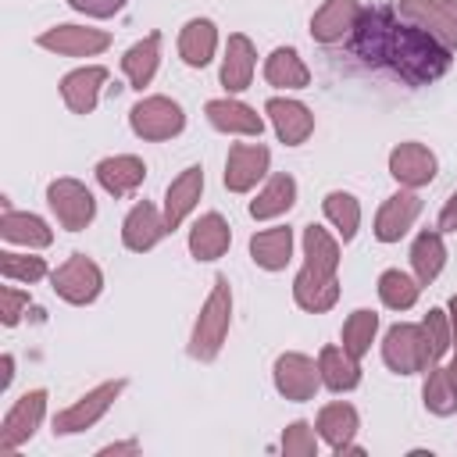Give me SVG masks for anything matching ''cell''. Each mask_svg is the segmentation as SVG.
Returning a JSON list of instances; mask_svg holds the SVG:
<instances>
[{
    "mask_svg": "<svg viewBox=\"0 0 457 457\" xmlns=\"http://www.w3.org/2000/svg\"><path fill=\"white\" fill-rule=\"evenodd\" d=\"M346 46L364 68L386 71L403 86H432L450 71L453 61V50H446L432 32L403 18L396 4L361 7V18L346 36Z\"/></svg>",
    "mask_w": 457,
    "mask_h": 457,
    "instance_id": "1",
    "label": "cell"
},
{
    "mask_svg": "<svg viewBox=\"0 0 457 457\" xmlns=\"http://www.w3.org/2000/svg\"><path fill=\"white\" fill-rule=\"evenodd\" d=\"M228 321H232V289H228V278L218 275L214 278V289L193 325V336H189V357L193 361H214L221 353V343L228 336Z\"/></svg>",
    "mask_w": 457,
    "mask_h": 457,
    "instance_id": "2",
    "label": "cell"
},
{
    "mask_svg": "<svg viewBox=\"0 0 457 457\" xmlns=\"http://www.w3.org/2000/svg\"><path fill=\"white\" fill-rule=\"evenodd\" d=\"M382 361L396 375H418V371H428L432 364H439L421 325H393L382 339Z\"/></svg>",
    "mask_w": 457,
    "mask_h": 457,
    "instance_id": "3",
    "label": "cell"
},
{
    "mask_svg": "<svg viewBox=\"0 0 457 457\" xmlns=\"http://www.w3.org/2000/svg\"><path fill=\"white\" fill-rule=\"evenodd\" d=\"M129 125L139 139H150V143H161V139H171L186 129V114L175 100L168 96H143L132 111H129Z\"/></svg>",
    "mask_w": 457,
    "mask_h": 457,
    "instance_id": "4",
    "label": "cell"
},
{
    "mask_svg": "<svg viewBox=\"0 0 457 457\" xmlns=\"http://www.w3.org/2000/svg\"><path fill=\"white\" fill-rule=\"evenodd\" d=\"M50 286L61 300L82 307V303H93L104 289V271L96 268V261H89L86 253H71L54 275H50Z\"/></svg>",
    "mask_w": 457,
    "mask_h": 457,
    "instance_id": "5",
    "label": "cell"
},
{
    "mask_svg": "<svg viewBox=\"0 0 457 457\" xmlns=\"http://www.w3.org/2000/svg\"><path fill=\"white\" fill-rule=\"evenodd\" d=\"M46 204L54 211V218L61 221V228L68 232H82L93 214H96V200L93 193L79 182V179H57L46 186Z\"/></svg>",
    "mask_w": 457,
    "mask_h": 457,
    "instance_id": "6",
    "label": "cell"
},
{
    "mask_svg": "<svg viewBox=\"0 0 457 457\" xmlns=\"http://www.w3.org/2000/svg\"><path fill=\"white\" fill-rule=\"evenodd\" d=\"M121 389H125V378H114V382H104V386L89 389L79 403H71L68 411H61L54 418V436H71V432H82V428L96 425L107 414V407L121 396Z\"/></svg>",
    "mask_w": 457,
    "mask_h": 457,
    "instance_id": "7",
    "label": "cell"
},
{
    "mask_svg": "<svg viewBox=\"0 0 457 457\" xmlns=\"http://www.w3.org/2000/svg\"><path fill=\"white\" fill-rule=\"evenodd\" d=\"M43 411H46V389H32V393L18 396L14 407L7 411L4 425H0V453H11L25 439H32V432L43 421Z\"/></svg>",
    "mask_w": 457,
    "mask_h": 457,
    "instance_id": "8",
    "label": "cell"
},
{
    "mask_svg": "<svg viewBox=\"0 0 457 457\" xmlns=\"http://www.w3.org/2000/svg\"><path fill=\"white\" fill-rule=\"evenodd\" d=\"M271 161V150L264 143H232L225 157V189L228 193H246L264 179Z\"/></svg>",
    "mask_w": 457,
    "mask_h": 457,
    "instance_id": "9",
    "label": "cell"
},
{
    "mask_svg": "<svg viewBox=\"0 0 457 457\" xmlns=\"http://www.w3.org/2000/svg\"><path fill=\"white\" fill-rule=\"evenodd\" d=\"M318 386H321V371L307 353H282L275 361V389L286 400L303 403L318 393Z\"/></svg>",
    "mask_w": 457,
    "mask_h": 457,
    "instance_id": "10",
    "label": "cell"
},
{
    "mask_svg": "<svg viewBox=\"0 0 457 457\" xmlns=\"http://www.w3.org/2000/svg\"><path fill=\"white\" fill-rule=\"evenodd\" d=\"M36 43L43 50H54V54H64V57H89V54H100V50L111 46V32L82 29V25H57V29H46Z\"/></svg>",
    "mask_w": 457,
    "mask_h": 457,
    "instance_id": "11",
    "label": "cell"
},
{
    "mask_svg": "<svg viewBox=\"0 0 457 457\" xmlns=\"http://www.w3.org/2000/svg\"><path fill=\"white\" fill-rule=\"evenodd\" d=\"M293 300H296V307H303L311 314H321V311L336 307V300H339L336 271H321L314 264H303L300 275L293 278Z\"/></svg>",
    "mask_w": 457,
    "mask_h": 457,
    "instance_id": "12",
    "label": "cell"
},
{
    "mask_svg": "<svg viewBox=\"0 0 457 457\" xmlns=\"http://www.w3.org/2000/svg\"><path fill=\"white\" fill-rule=\"evenodd\" d=\"M164 232H168L164 218H161L157 207L146 204V200H139V204L125 214V221H121V243H125L132 253H146V250H154V246L164 239Z\"/></svg>",
    "mask_w": 457,
    "mask_h": 457,
    "instance_id": "13",
    "label": "cell"
},
{
    "mask_svg": "<svg viewBox=\"0 0 457 457\" xmlns=\"http://www.w3.org/2000/svg\"><path fill=\"white\" fill-rule=\"evenodd\" d=\"M357 18H361V4L357 0H325L311 18V36L318 43H325V46L343 43L350 36V29L357 25Z\"/></svg>",
    "mask_w": 457,
    "mask_h": 457,
    "instance_id": "14",
    "label": "cell"
},
{
    "mask_svg": "<svg viewBox=\"0 0 457 457\" xmlns=\"http://www.w3.org/2000/svg\"><path fill=\"white\" fill-rule=\"evenodd\" d=\"M264 114L271 118V125H275V132H278V139H282L286 146H300V143L314 132V114H311L300 100L271 96V100L264 104Z\"/></svg>",
    "mask_w": 457,
    "mask_h": 457,
    "instance_id": "15",
    "label": "cell"
},
{
    "mask_svg": "<svg viewBox=\"0 0 457 457\" xmlns=\"http://www.w3.org/2000/svg\"><path fill=\"white\" fill-rule=\"evenodd\" d=\"M389 175L400 182V186H428L436 179V157L428 146L421 143H400L393 154H389Z\"/></svg>",
    "mask_w": 457,
    "mask_h": 457,
    "instance_id": "16",
    "label": "cell"
},
{
    "mask_svg": "<svg viewBox=\"0 0 457 457\" xmlns=\"http://www.w3.org/2000/svg\"><path fill=\"white\" fill-rule=\"evenodd\" d=\"M396 11L403 18H411L414 25H421L425 32H432L446 50L457 54V21L450 18V11L439 0H396Z\"/></svg>",
    "mask_w": 457,
    "mask_h": 457,
    "instance_id": "17",
    "label": "cell"
},
{
    "mask_svg": "<svg viewBox=\"0 0 457 457\" xmlns=\"http://www.w3.org/2000/svg\"><path fill=\"white\" fill-rule=\"evenodd\" d=\"M418 214H421V196L418 193H393L375 214V239L378 243H396L414 225Z\"/></svg>",
    "mask_w": 457,
    "mask_h": 457,
    "instance_id": "18",
    "label": "cell"
},
{
    "mask_svg": "<svg viewBox=\"0 0 457 457\" xmlns=\"http://www.w3.org/2000/svg\"><path fill=\"white\" fill-rule=\"evenodd\" d=\"M104 82H107V68H100V64L68 71V75L61 79V96H64L68 111H71V114H93Z\"/></svg>",
    "mask_w": 457,
    "mask_h": 457,
    "instance_id": "19",
    "label": "cell"
},
{
    "mask_svg": "<svg viewBox=\"0 0 457 457\" xmlns=\"http://www.w3.org/2000/svg\"><path fill=\"white\" fill-rule=\"evenodd\" d=\"M146 179V164L136 157V154H114V157H104L96 164V182L111 193V196H129L143 186Z\"/></svg>",
    "mask_w": 457,
    "mask_h": 457,
    "instance_id": "20",
    "label": "cell"
},
{
    "mask_svg": "<svg viewBox=\"0 0 457 457\" xmlns=\"http://www.w3.org/2000/svg\"><path fill=\"white\" fill-rule=\"evenodd\" d=\"M200 193H204V168L200 164H193L179 179H171V186L164 193V225H168V232L182 225V218L196 207Z\"/></svg>",
    "mask_w": 457,
    "mask_h": 457,
    "instance_id": "21",
    "label": "cell"
},
{
    "mask_svg": "<svg viewBox=\"0 0 457 457\" xmlns=\"http://www.w3.org/2000/svg\"><path fill=\"white\" fill-rule=\"evenodd\" d=\"M357 425H361V418H357V411L350 403H328L318 414V432L325 436V443L336 453H364L361 446H353Z\"/></svg>",
    "mask_w": 457,
    "mask_h": 457,
    "instance_id": "22",
    "label": "cell"
},
{
    "mask_svg": "<svg viewBox=\"0 0 457 457\" xmlns=\"http://www.w3.org/2000/svg\"><path fill=\"white\" fill-rule=\"evenodd\" d=\"M204 111L218 132H228V136H261L264 132V118L239 100H207Z\"/></svg>",
    "mask_w": 457,
    "mask_h": 457,
    "instance_id": "23",
    "label": "cell"
},
{
    "mask_svg": "<svg viewBox=\"0 0 457 457\" xmlns=\"http://www.w3.org/2000/svg\"><path fill=\"white\" fill-rule=\"evenodd\" d=\"M253 43L243 36V32H232L228 43H225V57H221V86L228 93H243L253 79Z\"/></svg>",
    "mask_w": 457,
    "mask_h": 457,
    "instance_id": "24",
    "label": "cell"
},
{
    "mask_svg": "<svg viewBox=\"0 0 457 457\" xmlns=\"http://www.w3.org/2000/svg\"><path fill=\"white\" fill-rule=\"evenodd\" d=\"M228 243H232V228H228V221H225L218 211L204 214V218L189 228V253H193L196 261H218V257L228 250Z\"/></svg>",
    "mask_w": 457,
    "mask_h": 457,
    "instance_id": "25",
    "label": "cell"
},
{
    "mask_svg": "<svg viewBox=\"0 0 457 457\" xmlns=\"http://www.w3.org/2000/svg\"><path fill=\"white\" fill-rule=\"evenodd\" d=\"M214 46H218V29L214 21L207 18H189L179 32V57L189 64V68H204L211 57H214Z\"/></svg>",
    "mask_w": 457,
    "mask_h": 457,
    "instance_id": "26",
    "label": "cell"
},
{
    "mask_svg": "<svg viewBox=\"0 0 457 457\" xmlns=\"http://www.w3.org/2000/svg\"><path fill=\"white\" fill-rule=\"evenodd\" d=\"M0 236L7 243H21V246H32V250H43L54 243V232L46 228L43 218L36 214H21V211H11V204L4 200V218H0Z\"/></svg>",
    "mask_w": 457,
    "mask_h": 457,
    "instance_id": "27",
    "label": "cell"
},
{
    "mask_svg": "<svg viewBox=\"0 0 457 457\" xmlns=\"http://www.w3.org/2000/svg\"><path fill=\"white\" fill-rule=\"evenodd\" d=\"M250 257L264 271H282L293 257V228H264L250 239Z\"/></svg>",
    "mask_w": 457,
    "mask_h": 457,
    "instance_id": "28",
    "label": "cell"
},
{
    "mask_svg": "<svg viewBox=\"0 0 457 457\" xmlns=\"http://www.w3.org/2000/svg\"><path fill=\"white\" fill-rule=\"evenodd\" d=\"M157 61H161V32H150L146 39H139L136 46L125 50L121 57V71L129 79L132 89L150 86V79L157 75Z\"/></svg>",
    "mask_w": 457,
    "mask_h": 457,
    "instance_id": "29",
    "label": "cell"
},
{
    "mask_svg": "<svg viewBox=\"0 0 457 457\" xmlns=\"http://www.w3.org/2000/svg\"><path fill=\"white\" fill-rule=\"evenodd\" d=\"M318 371H321V382H325L332 393L357 389V382H361V364H357V357H350L343 346H321V353H318Z\"/></svg>",
    "mask_w": 457,
    "mask_h": 457,
    "instance_id": "30",
    "label": "cell"
},
{
    "mask_svg": "<svg viewBox=\"0 0 457 457\" xmlns=\"http://www.w3.org/2000/svg\"><path fill=\"white\" fill-rule=\"evenodd\" d=\"M293 204H296V179L286 175V171H278V175L268 179V186L257 193V200H250V214L257 221H264V218L286 214Z\"/></svg>",
    "mask_w": 457,
    "mask_h": 457,
    "instance_id": "31",
    "label": "cell"
},
{
    "mask_svg": "<svg viewBox=\"0 0 457 457\" xmlns=\"http://www.w3.org/2000/svg\"><path fill=\"white\" fill-rule=\"evenodd\" d=\"M443 264H446L443 232H436V228L418 232V239H414V246H411V268H414V278H418L421 286H428V282H436V275L443 271Z\"/></svg>",
    "mask_w": 457,
    "mask_h": 457,
    "instance_id": "32",
    "label": "cell"
},
{
    "mask_svg": "<svg viewBox=\"0 0 457 457\" xmlns=\"http://www.w3.org/2000/svg\"><path fill=\"white\" fill-rule=\"evenodd\" d=\"M264 79L278 89H303L311 82V71H307V64L300 61V54L293 46H278L264 61Z\"/></svg>",
    "mask_w": 457,
    "mask_h": 457,
    "instance_id": "33",
    "label": "cell"
},
{
    "mask_svg": "<svg viewBox=\"0 0 457 457\" xmlns=\"http://www.w3.org/2000/svg\"><path fill=\"white\" fill-rule=\"evenodd\" d=\"M418 293H421V282L411 278V275H403L400 268H389V271L378 275V296H382V303H386L389 311H407V307H414Z\"/></svg>",
    "mask_w": 457,
    "mask_h": 457,
    "instance_id": "34",
    "label": "cell"
},
{
    "mask_svg": "<svg viewBox=\"0 0 457 457\" xmlns=\"http://www.w3.org/2000/svg\"><path fill=\"white\" fill-rule=\"evenodd\" d=\"M321 207H325V218H328V221L336 225V232L343 236V243H350V239L357 236V225H361V204H357V196L336 189V193H328V196L321 200Z\"/></svg>",
    "mask_w": 457,
    "mask_h": 457,
    "instance_id": "35",
    "label": "cell"
},
{
    "mask_svg": "<svg viewBox=\"0 0 457 457\" xmlns=\"http://www.w3.org/2000/svg\"><path fill=\"white\" fill-rule=\"evenodd\" d=\"M375 332H378V314H375V311H364V307L353 311V314L343 321V350L361 361V357L368 353Z\"/></svg>",
    "mask_w": 457,
    "mask_h": 457,
    "instance_id": "36",
    "label": "cell"
},
{
    "mask_svg": "<svg viewBox=\"0 0 457 457\" xmlns=\"http://www.w3.org/2000/svg\"><path fill=\"white\" fill-rule=\"evenodd\" d=\"M421 396H425V407H428L432 414H439V418H446V414L457 411V389H453L446 368H439V364H432V368L425 371V389H421Z\"/></svg>",
    "mask_w": 457,
    "mask_h": 457,
    "instance_id": "37",
    "label": "cell"
},
{
    "mask_svg": "<svg viewBox=\"0 0 457 457\" xmlns=\"http://www.w3.org/2000/svg\"><path fill=\"white\" fill-rule=\"evenodd\" d=\"M0 275L11 282H36L46 275V261L36 253H0Z\"/></svg>",
    "mask_w": 457,
    "mask_h": 457,
    "instance_id": "38",
    "label": "cell"
},
{
    "mask_svg": "<svg viewBox=\"0 0 457 457\" xmlns=\"http://www.w3.org/2000/svg\"><path fill=\"white\" fill-rule=\"evenodd\" d=\"M282 450L286 457H314L318 453V443H314V428L307 421H293L282 436Z\"/></svg>",
    "mask_w": 457,
    "mask_h": 457,
    "instance_id": "39",
    "label": "cell"
},
{
    "mask_svg": "<svg viewBox=\"0 0 457 457\" xmlns=\"http://www.w3.org/2000/svg\"><path fill=\"white\" fill-rule=\"evenodd\" d=\"M421 328H425V336H428V343H432L436 357H443V353H446V346L453 343V339H450V325H446V314H443L439 307H432V311L425 314Z\"/></svg>",
    "mask_w": 457,
    "mask_h": 457,
    "instance_id": "40",
    "label": "cell"
},
{
    "mask_svg": "<svg viewBox=\"0 0 457 457\" xmlns=\"http://www.w3.org/2000/svg\"><path fill=\"white\" fill-rule=\"evenodd\" d=\"M25 307H32L29 293H21V289H14V286H4V289H0V318H4L7 328L21 321V311H25Z\"/></svg>",
    "mask_w": 457,
    "mask_h": 457,
    "instance_id": "41",
    "label": "cell"
},
{
    "mask_svg": "<svg viewBox=\"0 0 457 457\" xmlns=\"http://www.w3.org/2000/svg\"><path fill=\"white\" fill-rule=\"evenodd\" d=\"M68 4L82 14H89V18H111L125 7V0H68Z\"/></svg>",
    "mask_w": 457,
    "mask_h": 457,
    "instance_id": "42",
    "label": "cell"
},
{
    "mask_svg": "<svg viewBox=\"0 0 457 457\" xmlns=\"http://www.w3.org/2000/svg\"><path fill=\"white\" fill-rule=\"evenodd\" d=\"M439 232H457V193L446 200V207L439 211Z\"/></svg>",
    "mask_w": 457,
    "mask_h": 457,
    "instance_id": "43",
    "label": "cell"
},
{
    "mask_svg": "<svg viewBox=\"0 0 457 457\" xmlns=\"http://www.w3.org/2000/svg\"><path fill=\"white\" fill-rule=\"evenodd\" d=\"M0 368H4V375H0V389H7V386H11V375H14V371H11V368H14L11 353H4V357H0Z\"/></svg>",
    "mask_w": 457,
    "mask_h": 457,
    "instance_id": "44",
    "label": "cell"
},
{
    "mask_svg": "<svg viewBox=\"0 0 457 457\" xmlns=\"http://www.w3.org/2000/svg\"><path fill=\"white\" fill-rule=\"evenodd\" d=\"M139 450V443L136 439H129V443H114V446H104V453H136Z\"/></svg>",
    "mask_w": 457,
    "mask_h": 457,
    "instance_id": "45",
    "label": "cell"
},
{
    "mask_svg": "<svg viewBox=\"0 0 457 457\" xmlns=\"http://www.w3.org/2000/svg\"><path fill=\"white\" fill-rule=\"evenodd\" d=\"M450 339L457 343V296L450 300Z\"/></svg>",
    "mask_w": 457,
    "mask_h": 457,
    "instance_id": "46",
    "label": "cell"
},
{
    "mask_svg": "<svg viewBox=\"0 0 457 457\" xmlns=\"http://www.w3.org/2000/svg\"><path fill=\"white\" fill-rule=\"evenodd\" d=\"M446 375H450V382H453V389H457V353H453V361L446 364Z\"/></svg>",
    "mask_w": 457,
    "mask_h": 457,
    "instance_id": "47",
    "label": "cell"
},
{
    "mask_svg": "<svg viewBox=\"0 0 457 457\" xmlns=\"http://www.w3.org/2000/svg\"><path fill=\"white\" fill-rule=\"evenodd\" d=\"M439 4H443V7H446V11H450V18H453V21H457V0H439Z\"/></svg>",
    "mask_w": 457,
    "mask_h": 457,
    "instance_id": "48",
    "label": "cell"
}]
</instances>
